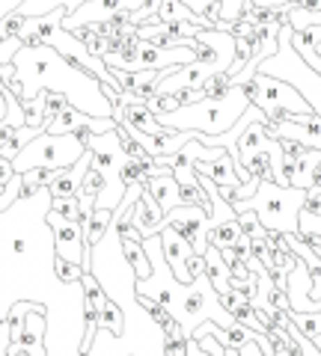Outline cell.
<instances>
[{"label":"cell","instance_id":"23","mask_svg":"<svg viewBox=\"0 0 321 356\" xmlns=\"http://www.w3.org/2000/svg\"><path fill=\"white\" fill-rule=\"evenodd\" d=\"M134 300H137V303L143 306V309H146L149 312V315H152V321H155V327H161V330H167L170 324H173V312L170 309H164L161 303H155V300L152 297H143V294H134Z\"/></svg>","mask_w":321,"mask_h":356},{"label":"cell","instance_id":"18","mask_svg":"<svg viewBox=\"0 0 321 356\" xmlns=\"http://www.w3.org/2000/svg\"><path fill=\"white\" fill-rule=\"evenodd\" d=\"M98 330L107 332V336H113V339H119L125 332V315H123V309H119V303H113V300L104 303L102 315H98Z\"/></svg>","mask_w":321,"mask_h":356},{"label":"cell","instance_id":"5","mask_svg":"<svg viewBox=\"0 0 321 356\" xmlns=\"http://www.w3.org/2000/svg\"><path fill=\"white\" fill-rule=\"evenodd\" d=\"M194 57L212 74L229 72L232 60H235V36L224 30H199L194 36Z\"/></svg>","mask_w":321,"mask_h":356},{"label":"cell","instance_id":"24","mask_svg":"<svg viewBox=\"0 0 321 356\" xmlns=\"http://www.w3.org/2000/svg\"><path fill=\"white\" fill-rule=\"evenodd\" d=\"M51 211H54V214H60L63 220L77 222V226H81V222H84V214H81V202H77V196L54 199V202H51Z\"/></svg>","mask_w":321,"mask_h":356},{"label":"cell","instance_id":"4","mask_svg":"<svg viewBox=\"0 0 321 356\" xmlns=\"http://www.w3.org/2000/svg\"><path fill=\"white\" fill-rule=\"evenodd\" d=\"M86 154V146L77 134H39L36 140H30L24 149L15 154V172H27V170H65V166H75Z\"/></svg>","mask_w":321,"mask_h":356},{"label":"cell","instance_id":"8","mask_svg":"<svg viewBox=\"0 0 321 356\" xmlns=\"http://www.w3.org/2000/svg\"><path fill=\"white\" fill-rule=\"evenodd\" d=\"M146 0H86L84 6H77L75 13H69L63 18L65 30L75 27H90V24H104L110 15L125 13V9H140Z\"/></svg>","mask_w":321,"mask_h":356},{"label":"cell","instance_id":"21","mask_svg":"<svg viewBox=\"0 0 321 356\" xmlns=\"http://www.w3.org/2000/svg\"><path fill=\"white\" fill-rule=\"evenodd\" d=\"M24 128H48L45 122V92H39L36 98H24Z\"/></svg>","mask_w":321,"mask_h":356},{"label":"cell","instance_id":"25","mask_svg":"<svg viewBox=\"0 0 321 356\" xmlns=\"http://www.w3.org/2000/svg\"><path fill=\"white\" fill-rule=\"evenodd\" d=\"M60 3L57 0H24L15 13L21 15V18H39V15H48L51 9H57Z\"/></svg>","mask_w":321,"mask_h":356},{"label":"cell","instance_id":"2","mask_svg":"<svg viewBox=\"0 0 321 356\" xmlns=\"http://www.w3.org/2000/svg\"><path fill=\"white\" fill-rule=\"evenodd\" d=\"M306 191L301 187H280L274 181H262L253 199L235 202V211H256L259 222L268 232H280V235H301V208H304Z\"/></svg>","mask_w":321,"mask_h":356},{"label":"cell","instance_id":"28","mask_svg":"<svg viewBox=\"0 0 321 356\" xmlns=\"http://www.w3.org/2000/svg\"><path fill=\"white\" fill-rule=\"evenodd\" d=\"M187 273H191V280H199V276L205 273V259L203 255H191V259H187Z\"/></svg>","mask_w":321,"mask_h":356},{"label":"cell","instance_id":"17","mask_svg":"<svg viewBox=\"0 0 321 356\" xmlns=\"http://www.w3.org/2000/svg\"><path fill=\"white\" fill-rule=\"evenodd\" d=\"M199 89H203L205 102H226V98L235 92V81H232L229 72H217V74L208 77V81L199 86Z\"/></svg>","mask_w":321,"mask_h":356},{"label":"cell","instance_id":"31","mask_svg":"<svg viewBox=\"0 0 321 356\" xmlns=\"http://www.w3.org/2000/svg\"><path fill=\"white\" fill-rule=\"evenodd\" d=\"M224 356H241L238 348H224Z\"/></svg>","mask_w":321,"mask_h":356},{"label":"cell","instance_id":"26","mask_svg":"<svg viewBox=\"0 0 321 356\" xmlns=\"http://www.w3.org/2000/svg\"><path fill=\"white\" fill-rule=\"evenodd\" d=\"M301 217H309V220H318L321 217V187H309V191H306Z\"/></svg>","mask_w":321,"mask_h":356},{"label":"cell","instance_id":"14","mask_svg":"<svg viewBox=\"0 0 321 356\" xmlns=\"http://www.w3.org/2000/svg\"><path fill=\"white\" fill-rule=\"evenodd\" d=\"M203 259H205V280L208 285L214 288L217 294H229V288H232V276L226 270V264H224V255H220V250L214 247V243H208V250L203 252Z\"/></svg>","mask_w":321,"mask_h":356},{"label":"cell","instance_id":"19","mask_svg":"<svg viewBox=\"0 0 321 356\" xmlns=\"http://www.w3.org/2000/svg\"><path fill=\"white\" fill-rule=\"evenodd\" d=\"M244 235L238 226V217H232V220H224V222H217V226H212V243L217 250H229V247H235V241Z\"/></svg>","mask_w":321,"mask_h":356},{"label":"cell","instance_id":"33","mask_svg":"<svg viewBox=\"0 0 321 356\" xmlns=\"http://www.w3.org/2000/svg\"><path fill=\"white\" fill-rule=\"evenodd\" d=\"M123 356H137V350H125V353H123Z\"/></svg>","mask_w":321,"mask_h":356},{"label":"cell","instance_id":"12","mask_svg":"<svg viewBox=\"0 0 321 356\" xmlns=\"http://www.w3.org/2000/svg\"><path fill=\"white\" fill-rule=\"evenodd\" d=\"M131 217H134L137 222V229L143 232V238H149V235H158V232L167 226V214L161 211V205L152 199V193L143 187V193L134 205H131Z\"/></svg>","mask_w":321,"mask_h":356},{"label":"cell","instance_id":"22","mask_svg":"<svg viewBox=\"0 0 321 356\" xmlns=\"http://www.w3.org/2000/svg\"><path fill=\"white\" fill-rule=\"evenodd\" d=\"M289 318L301 336H306V339L321 336V312H289Z\"/></svg>","mask_w":321,"mask_h":356},{"label":"cell","instance_id":"32","mask_svg":"<svg viewBox=\"0 0 321 356\" xmlns=\"http://www.w3.org/2000/svg\"><path fill=\"white\" fill-rule=\"evenodd\" d=\"M309 341H313L315 348H318V353H321V336H318V339H309Z\"/></svg>","mask_w":321,"mask_h":356},{"label":"cell","instance_id":"10","mask_svg":"<svg viewBox=\"0 0 321 356\" xmlns=\"http://www.w3.org/2000/svg\"><path fill=\"white\" fill-rule=\"evenodd\" d=\"M161 247H164V259H167L173 276H175V280H179L182 285H191L194 280H191V273H187V259L194 255L191 241L182 238L175 229L164 226V229H161Z\"/></svg>","mask_w":321,"mask_h":356},{"label":"cell","instance_id":"16","mask_svg":"<svg viewBox=\"0 0 321 356\" xmlns=\"http://www.w3.org/2000/svg\"><path fill=\"white\" fill-rule=\"evenodd\" d=\"M123 259L128 261L134 280H149V276H152V261H149L146 250H143V243H128L125 241L123 243Z\"/></svg>","mask_w":321,"mask_h":356},{"label":"cell","instance_id":"30","mask_svg":"<svg viewBox=\"0 0 321 356\" xmlns=\"http://www.w3.org/2000/svg\"><path fill=\"white\" fill-rule=\"evenodd\" d=\"M57 3L65 6V13H75V9H77V6H84L86 0H57Z\"/></svg>","mask_w":321,"mask_h":356},{"label":"cell","instance_id":"9","mask_svg":"<svg viewBox=\"0 0 321 356\" xmlns=\"http://www.w3.org/2000/svg\"><path fill=\"white\" fill-rule=\"evenodd\" d=\"M45 330H48V312H45V306H42V303H36V306L27 312L24 330H21V336L13 344L24 350V356H48Z\"/></svg>","mask_w":321,"mask_h":356},{"label":"cell","instance_id":"3","mask_svg":"<svg viewBox=\"0 0 321 356\" xmlns=\"http://www.w3.org/2000/svg\"><path fill=\"white\" fill-rule=\"evenodd\" d=\"M238 89L247 95V102L253 107H259L265 113V125H283L295 113H313V107L297 92V86L280 81V77L256 72L247 81H241Z\"/></svg>","mask_w":321,"mask_h":356},{"label":"cell","instance_id":"29","mask_svg":"<svg viewBox=\"0 0 321 356\" xmlns=\"http://www.w3.org/2000/svg\"><path fill=\"white\" fill-rule=\"evenodd\" d=\"M21 3H24V0H0V21H3L9 13H15Z\"/></svg>","mask_w":321,"mask_h":356},{"label":"cell","instance_id":"13","mask_svg":"<svg viewBox=\"0 0 321 356\" xmlns=\"http://www.w3.org/2000/svg\"><path fill=\"white\" fill-rule=\"evenodd\" d=\"M146 191L152 193L155 202L161 205L164 214H170L173 208H179V205H182V187H179V181L173 178V172L149 178V181H146Z\"/></svg>","mask_w":321,"mask_h":356},{"label":"cell","instance_id":"20","mask_svg":"<svg viewBox=\"0 0 321 356\" xmlns=\"http://www.w3.org/2000/svg\"><path fill=\"white\" fill-rule=\"evenodd\" d=\"M51 270H54V276L63 282V285H81V280H84V264H75V261H65V259H60L57 252H54V259H51Z\"/></svg>","mask_w":321,"mask_h":356},{"label":"cell","instance_id":"11","mask_svg":"<svg viewBox=\"0 0 321 356\" xmlns=\"http://www.w3.org/2000/svg\"><path fill=\"white\" fill-rule=\"evenodd\" d=\"M93 166V154L86 152L81 161L75 166H65V170H54L51 172V181L45 191L51 193V199H65V196H77L81 191V181H84V172Z\"/></svg>","mask_w":321,"mask_h":356},{"label":"cell","instance_id":"7","mask_svg":"<svg viewBox=\"0 0 321 356\" xmlns=\"http://www.w3.org/2000/svg\"><path fill=\"white\" fill-rule=\"evenodd\" d=\"M45 222L54 235V252L60 255L65 261H75V264H84V252H86V243H84V229L77 222H69L63 220L60 214L48 211L45 214ZM86 270V267H84Z\"/></svg>","mask_w":321,"mask_h":356},{"label":"cell","instance_id":"15","mask_svg":"<svg viewBox=\"0 0 321 356\" xmlns=\"http://www.w3.org/2000/svg\"><path fill=\"white\" fill-rule=\"evenodd\" d=\"M110 226H113V211L95 208L93 214L84 217V222H81V229H84V243H86V247H95V243L107 235Z\"/></svg>","mask_w":321,"mask_h":356},{"label":"cell","instance_id":"27","mask_svg":"<svg viewBox=\"0 0 321 356\" xmlns=\"http://www.w3.org/2000/svg\"><path fill=\"white\" fill-rule=\"evenodd\" d=\"M289 321H292V318H289ZM285 332H289V336H292V339H295L297 344H301L304 356H321V353H318V348H315V344L309 341L306 336H301V332H297V327H295V324H289V330H285Z\"/></svg>","mask_w":321,"mask_h":356},{"label":"cell","instance_id":"1","mask_svg":"<svg viewBox=\"0 0 321 356\" xmlns=\"http://www.w3.org/2000/svg\"><path fill=\"white\" fill-rule=\"evenodd\" d=\"M247 95L235 86L226 102H196V104H185L179 107L175 113L167 116H155L164 128H173V131H196V134H205V137H217V134H226L232 131V125L247 113Z\"/></svg>","mask_w":321,"mask_h":356},{"label":"cell","instance_id":"6","mask_svg":"<svg viewBox=\"0 0 321 356\" xmlns=\"http://www.w3.org/2000/svg\"><path fill=\"white\" fill-rule=\"evenodd\" d=\"M167 226L175 229L182 238L191 241L194 255H203L212 243V220H208V211L205 208H196V205H179L167 214Z\"/></svg>","mask_w":321,"mask_h":356}]
</instances>
